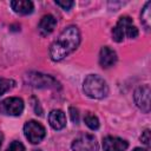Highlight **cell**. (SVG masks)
I'll return each mask as SVG.
<instances>
[{"label": "cell", "instance_id": "obj_1", "mask_svg": "<svg viewBox=\"0 0 151 151\" xmlns=\"http://www.w3.org/2000/svg\"><path fill=\"white\" fill-rule=\"evenodd\" d=\"M80 42V32L77 26H68L59 34L50 47V57L53 61H60L72 53Z\"/></svg>", "mask_w": 151, "mask_h": 151}, {"label": "cell", "instance_id": "obj_2", "mask_svg": "<svg viewBox=\"0 0 151 151\" xmlns=\"http://www.w3.org/2000/svg\"><path fill=\"white\" fill-rule=\"evenodd\" d=\"M83 88L85 94L93 99H103L109 94V86L106 81L97 74L87 76L84 80Z\"/></svg>", "mask_w": 151, "mask_h": 151}, {"label": "cell", "instance_id": "obj_3", "mask_svg": "<svg viewBox=\"0 0 151 151\" xmlns=\"http://www.w3.org/2000/svg\"><path fill=\"white\" fill-rule=\"evenodd\" d=\"M125 37L130 39H134L138 37V29L133 25L132 19L127 15L120 17L112 29V39L116 42H122Z\"/></svg>", "mask_w": 151, "mask_h": 151}, {"label": "cell", "instance_id": "obj_4", "mask_svg": "<svg viewBox=\"0 0 151 151\" xmlns=\"http://www.w3.org/2000/svg\"><path fill=\"white\" fill-rule=\"evenodd\" d=\"M25 83L35 88H60V84L52 76L44 74L40 72H29L25 76Z\"/></svg>", "mask_w": 151, "mask_h": 151}, {"label": "cell", "instance_id": "obj_5", "mask_svg": "<svg viewBox=\"0 0 151 151\" xmlns=\"http://www.w3.org/2000/svg\"><path fill=\"white\" fill-rule=\"evenodd\" d=\"M73 151H98L99 146L97 139L93 134L90 133H80L72 142Z\"/></svg>", "mask_w": 151, "mask_h": 151}, {"label": "cell", "instance_id": "obj_6", "mask_svg": "<svg viewBox=\"0 0 151 151\" xmlns=\"http://www.w3.org/2000/svg\"><path fill=\"white\" fill-rule=\"evenodd\" d=\"M24 132H25V136L28 139V142H31L32 144L40 143L46 136L45 127L40 123H38L35 120L27 122L25 124V126H24Z\"/></svg>", "mask_w": 151, "mask_h": 151}, {"label": "cell", "instance_id": "obj_7", "mask_svg": "<svg viewBox=\"0 0 151 151\" xmlns=\"http://www.w3.org/2000/svg\"><path fill=\"white\" fill-rule=\"evenodd\" d=\"M24 111V101L18 97H9L0 103V113L5 116H20Z\"/></svg>", "mask_w": 151, "mask_h": 151}, {"label": "cell", "instance_id": "obj_8", "mask_svg": "<svg viewBox=\"0 0 151 151\" xmlns=\"http://www.w3.org/2000/svg\"><path fill=\"white\" fill-rule=\"evenodd\" d=\"M133 99L136 105L145 113L150 112V86L149 85H142L136 88Z\"/></svg>", "mask_w": 151, "mask_h": 151}, {"label": "cell", "instance_id": "obj_9", "mask_svg": "<svg viewBox=\"0 0 151 151\" xmlns=\"http://www.w3.org/2000/svg\"><path fill=\"white\" fill-rule=\"evenodd\" d=\"M103 147L105 151H126L129 143L119 137L107 136L103 139Z\"/></svg>", "mask_w": 151, "mask_h": 151}, {"label": "cell", "instance_id": "obj_10", "mask_svg": "<svg viewBox=\"0 0 151 151\" xmlns=\"http://www.w3.org/2000/svg\"><path fill=\"white\" fill-rule=\"evenodd\" d=\"M117 63V53L109 46L101 47L99 52V64L103 68H109Z\"/></svg>", "mask_w": 151, "mask_h": 151}, {"label": "cell", "instance_id": "obj_11", "mask_svg": "<svg viewBox=\"0 0 151 151\" xmlns=\"http://www.w3.org/2000/svg\"><path fill=\"white\" fill-rule=\"evenodd\" d=\"M57 25V19L52 15V14H47V15H44L38 25V31L41 35H48L50 33L53 32L54 27Z\"/></svg>", "mask_w": 151, "mask_h": 151}, {"label": "cell", "instance_id": "obj_12", "mask_svg": "<svg viewBox=\"0 0 151 151\" xmlns=\"http://www.w3.org/2000/svg\"><path fill=\"white\" fill-rule=\"evenodd\" d=\"M48 123L54 130H61L66 126V116L61 110H52L48 114Z\"/></svg>", "mask_w": 151, "mask_h": 151}, {"label": "cell", "instance_id": "obj_13", "mask_svg": "<svg viewBox=\"0 0 151 151\" xmlns=\"http://www.w3.org/2000/svg\"><path fill=\"white\" fill-rule=\"evenodd\" d=\"M11 7L15 13L26 15L33 12L34 5L32 1L28 0H19V1H11Z\"/></svg>", "mask_w": 151, "mask_h": 151}, {"label": "cell", "instance_id": "obj_14", "mask_svg": "<svg viewBox=\"0 0 151 151\" xmlns=\"http://www.w3.org/2000/svg\"><path fill=\"white\" fill-rule=\"evenodd\" d=\"M150 8H151V2H146L144 8L142 9L140 13V19H142V24L144 25V27L146 28V31L150 29L151 26V14H150Z\"/></svg>", "mask_w": 151, "mask_h": 151}, {"label": "cell", "instance_id": "obj_15", "mask_svg": "<svg viewBox=\"0 0 151 151\" xmlns=\"http://www.w3.org/2000/svg\"><path fill=\"white\" fill-rule=\"evenodd\" d=\"M84 122L85 124L91 129V130H98L99 129V119L97 116H94L91 112H87L84 117Z\"/></svg>", "mask_w": 151, "mask_h": 151}, {"label": "cell", "instance_id": "obj_16", "mask_svg": "<svg viewBox=\"0 0 151 151\" xmlns=\"http://www.w3.org/2000/svg\"><path fill=\"white\" fill-rule=\"evenodd\" d=\"M14 81L12 79H5V78H0V96H2L4 93H6L8 90H11L14 86Z\"/></svg>", "mask_w": 151, "mask_h": 151}, {"label": "cell", "instance_id": "obj_17", "mask_svg": "<svg viewBox=\"0 0 151 151\" xmlns=\"http://www.w3.org/2000/svg\"><path fill=\"white\" fill-rule=\"evenodd\" d=\"M6 151H25V146L22 145V143L14 140L9 144V146L6 149Z\"/></svg>", "mask_w": 151, "mask_h": 151}, {"label": "cell", "instance_id": "obj_18", "mask_svg": "<svg viewBox=\"0 0 151 151\" xmlns=\"http://www.w3.org/2000/svg\"><path fill=\"white\" fill-rule=\"evenodd\" d=\"M140 140H142V143H143L144 145H146L147 147H150V145H151V138H150V130H149V129H146V130L142 133Z\"/></svg>", "mask_w": 151, "mask_h": 151}, {"label": "cell", "instance_id": "obj_19", "mask_svg": "<svg viewBox=\"0 0 151 151\" xmlns=\"http://www.w3.org/2000/svg\"><path fill=\"white\" fill-rule=\"evenodd\" d=\"M55 5L59 6V7H61L65 11H68L74 5V2L73 1H59V0H55Z\"/></svg>", "mask_w": 151, "mask_h": 151}, {"label": "cell", "instance_id": "obj_20", "mask_svg": "<svg viewBox=\"0 0 151 151\" xmlns=\"http://www.w3.org/2000/svg\"><path fill=\"white\" fill-rule=\"evenodd\" d=\"M70 117H71V120L73 122V123H78L79 122V111H78V109H76V107H70Z\"/></svg>", "mask_w": 151, "mask_h": 151}, {"label": "cell", "instance_id": "obj_21", "mask_svg": "<svg viewBox=\"0 0 151 151\" xmlns=\"http://www.w3.org/2000/svg\"><path fill=\"white\" fill-rule=\"evenodd\" d=\"M132 151H149V149H143V147H136Z\"/></svg>", "mask_w": 151, "mask_h": 151}, {"label": "cell", "instance_id": "obj_22", "mask_svg": "<svg viewBox=\"0 0 151 151\" xmlns=\"http://www.w3.org/2000/svg\"><path fill=\"white\" fill-rule=\"evenodd\" d=\"M2 140H4V134H2V132L0 131V147H1V145H2Z\"/></svg>", "mask_w": 151, "mask_h": 151}, {"label": "cell", "instance_id": "obj_23", "mask_svg": "<svg viewBox=\"0 0 151 151\" xmlns=\"http://www.w3.org/2000/svg\"><path fill=\"white\" fill-rule=\"evenodd\" d=\"M33 151H41V150H33Z\"/></svg>", "mask_w": 151, "mask_h": 151}]
</instances>
